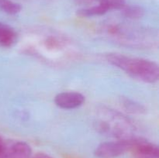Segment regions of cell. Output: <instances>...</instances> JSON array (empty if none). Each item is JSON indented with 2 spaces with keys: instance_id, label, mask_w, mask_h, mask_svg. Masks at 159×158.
Wrapping results in <instances>:
<instances>
[{
  "instance_id": "8fae6325",
  "label": "cell",
  "mask_w": 159,
  "mask_h": 158,
  "mask_svg": "<svg viewBox=\"0 0 159 158\" xmlns=\"http://www.w3.org/2000/svg\"><path fill=\"white\" fill-rule=\"evenodd\" d=\"M122 103L124 108L130 112L142 114L146 112V108L142 105L133 100H130L127 98H124L122 99Z\"/></svg>"
},
{
  "instance_id": "3957f363",
  "label": "cell",
  "mask_w": 159,
  "mask_h": 158,
  "mask_svg": "<svg viewBox=\"0 0 159 158\" xmlns=\"http://www.w3.org/2000/svg\"><path fill=\"white\" fill-rule=\"evenodd\" d=\"M133 138V137H132ZM130 139H117L99 144L96 148L94 154L98 158H116L129 151Z\"/></svg>"
},
{
  "instance_id": "8992f818",
  "label": "cell",
  "mask_w": 159,
  "mask_h": 158,
  "mask_svg": "<svg viewBox=\"0 0 159 158\" xmlns=\"http://www.w3.org/2000/svg\"><path fill=\"white\" fill-rule=\"evenodd\" d=\"M85 102V96L77 91H64L54 98V103L64 109H73L81 106Z\"/></svg>"
},
{
  "instance_id": "4fadbf2b",
  "label": "cell",
  "mask_w": 159,
  "mask_h": 158,
  "mask_svg": "<svg viewBox=\"0 0 159 158\" xmlns=\"http://www.w3.org/2000/svg\"><path fill=\"white\" fill-rule=\"evenodd\" d=\"M31 158H52L48 154H46L44 153H37L35 155L31 156Z\"/></svg>"
},
{
  "instance_id": "30bf717a",
  "label": "cell",
  "mask_w": 159,
  "mask_h": 158,
  "mask_svg": "<svg viewBox=\"0 0 159 158\" xmlns=\"http://www.w3.org/2000/svg\"><path fill=\"white\" fill-rule=\"evenodd\" d=\"M121 10L127 18L132 20L141 18L144 14V9L138 6H125Z\"/></svg>"
},
{
  "instance_id": "5b68a950",
  "label": "cell",
  "mask_w": 159,
  "mask_h": 158,
  "mask_svg": "<svg viewBox=\"0 0 159 158\" xmlns=\"http://www.w3.org/2000/svg\"><path fill=\"white\" fill-rule=\"evenodd\" d=\"M32 149L26 142L20 140L5 141L3 158H31Z\"/></svg>"
},
{
  "instance_id": "7c38bea8",
  "label": "cell",
  "mask_w": 159,
  "mask_h": 158,
  "mask_svg": "<svg viewBox=\"0 0 159 158\" xmlns=\"http://www.w3.org/2000/svg\"><path fill=\"white\" fill-rule=\"evenodd\" d=\"M4 150L5 140H3L2 138L0 136V158H3V156H4Z\"/></svg>"
},
{
  "instance_id": "5bb4252c",
  "label": "cell",
  "mask_w": 159,
  "mask_h": 158,
  "mask_svg": "<svg viewBox=\"0 0 159 158\" xmlns=\"http://www.w3.org/2000/svg\"><path fill=\"white\" fill-rule=\"evenodd\" d=\"M78 3H82V4H85V3L91 2L93 0H76Z\"/></svg>"
},
{
  "instance_id": "6da1fadb",
  "label": "cell",
  "mask_w": 159,
  "mask_h": 158,
  "mask_svg": "<svg viewBox=\"0 0 159 158\" xmlns=\"http://www.w3.org/2000/svg\"><path fill=\"white\" fill-rule=\"evenodd\" d=\"M107 60L132 77L143 82L152 84L158 80L159 68L155 61L120 54H107Z\"/></svg>"
},
{
  "instance_id": "ba28073f",
  "label": "cell",
  "mask_w": 159,
  "mask_h": 158,
  "mask_svg": "<svg viewBox=\"0 0 159 158\" xmlns=\"http://www.w3.org/2000/svg\"><path fill=\"white\" fill-rule=\"evenodd\" d=\"M108 11V9L103 4L99 3V5L96 6L79 9L76 14L79 17H92L96 15H102L107 13Z\"/></svg>"
},
{
  "instance_id": "277c9868",
  "label": "cell",
  "mask_w": 159,
  "mask_h": 158,
  "mask_svg": "<svg viewBox=\"0 0 159 158\" xmlns=\"http://www.w3.org/2000/svg\"><path fill=\"white\" fill-rule=\"evenodd\" d=\"M128 152L133 158H159L158 146L143 138H131Z\"/></svg>"
},
{
  "instance_id": "9c48e42d",
  "label": "cell",
  "mask_w": 159,
  "mask_h": 158,
  "mask_svg": "<svg viewBox=\"0 0 159 158\" xmlns=\"http://www.w3.org/2000/svg\"><path fill=\"white\" fill-rule=\"evenodd\" d=\"M21 6L12 0H0V10L9 15H16L21 11Z\"/></svg>"
},
{
  "instance_id": "7a4b0ae2",
  "label": "cell",
  "mask_w": 159,
  "mask_h": 158,
  "mask_svg": "<svg viewBox=\"0 0 159 158\" xmlns=\"http://www.w3.org/2000/svg\"><path fill=\"white\" fill-rule=\"evenodd\" d=\"M96 129L102 133H109L118 139H127L132 136L133 126L127 119L114 112H110L106 119L96 122Z\"/></svg>"
},
{
  "instance_id": "52a82bcc",
  "label": "cell",
  "mask_w": 159,
  "mask_h": 158,
  "mask_svg": "<svg viewBox=\"0 0 159 158\" xmlns=\"http://www.w3.org/2000/svg\"><path fill=\"white\" fill-rule=\"evenodd\" d=\"M17 34L9 25L0 23V46L10 47L16 43Z\"/></svg>"
}]
</instances>
